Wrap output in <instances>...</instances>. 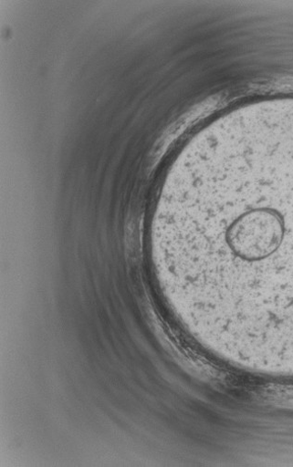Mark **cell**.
Instances as JSON below:
<instances>
[{
	"instance_id": "cell-1",
	"label": "cell",
	"mask_w": 293,
	"mask_h": 467,
	"mask_svg": "<svg viewBox=\"0 0 293 467\" xmlns=\"http://www.w3.org/2000/svg\"><path fill=\"white\" fill-rule=\"evenodd\" d=\"M152 254L214 327L293 336V153L230 154L152 216Z\"/></svg>"
}]
</instances>
